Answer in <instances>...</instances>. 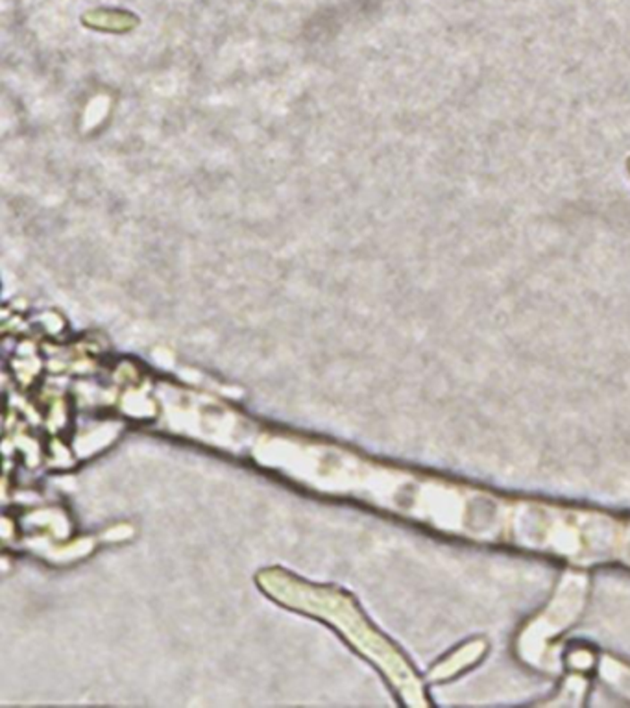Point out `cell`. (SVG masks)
Here are the masks:
<instances>
[{
	"label": "cell",
	"instance_id": "obj_1",
	"mask_svg": "<svg viewBox=\"0 0 630 708\" xmlns=\"http://www.w3.org/2000/svg\"><path fill=\"white\" fill-rule=\"evenodd\" d=\"M588 596V576L567 572L555 592L549 605L543 609L518 636V655L524 662L540 668L555 670L557 659L549 653V642L566 631L584 609Z\"/></svg>",
	"mask_w": 630,
	"mask_h": 708
},
{
	"label": "cell",
	"instance_id": "obj_2",
	"mask_svg": "<svg viewBox=\"0 0 630 708\" xmlns=\"http://www.w3.org/2000/svg\"><path fill=\"white\" fill-rule=\"evenodd\" d=\"M486 653V642L473 640L458 647L453 655H449L442 664H438L433 671V678H449L463 670L473 666Z\"/></svg>",
	"mask_w": 630,
	"mask_h": 708
},
{
	"label": "cell",
	"instance_id": "obj_3",
	"mask_svg": "<svg viewBox=\"0 0 630 708\" xmlns=\"http://www.w3.org/2000/svg\"><path fill=\"white\" fill-rule=\"evenodd\" d=\"M597 671L614 692L630 699V666L605 655L597 661Z\"/></svg>",
	"mask_w": 630,
	"mask_h": 708
},
{
	"label": "cell",
	"instance_id": "obj_4",
	"mask_svg": "<svg viewBox=\"0 0 630 708\" xmlns=\"http://www.w3.org/2000/svg\"><path fill=\"white\" fill-rule=\"evenodd\" d=\"M83 22L93 28H102V30L111 32H126L137 24V19L126 12H115V10H97L91 13H85Z\"/></svg>",
	"mask_w": 630,
	"mask_h": 708
},
{
	"label": "cell",
	"instance_id": "obj_5",
	"mask_svg": "<svg viewBox=\"0 0 630 708\" xmlns=\"http://www.w3.org/2000/svg\"><path fill=\"white\" fill-rule=\"evenodd\" d=\"M597 661H599V657L593 653V651L584 649V647L571 649L567 653V664L577 671H588L590 668L597 666Z\"/></svg>",
	"mask_w": 630,
	"mask_h": 708
}]
</instances>
